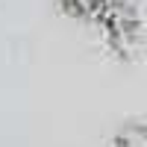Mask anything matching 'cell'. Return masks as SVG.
I'll return each instance as SVG.
<instances>
[{
  "label": "cell",
  "mask_w": 147,
  "mask_h": 147,
  "mask_svg": "<svg viewBox=\"0 0 147 147\" xmlns=\"http://www.w3.org/2000/svg\"><path fill=\"white\" fill-rule=\"evenodd\" d=\"M59 6H62L71 18H80L85 24H100L103 32L109 35V38L115 41H124L129 38V35L121 30L127 21V9L121 0H59Z\"/></svg>",
  "instance_id": "1"
}]
</instances>
